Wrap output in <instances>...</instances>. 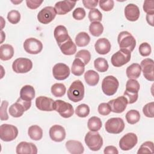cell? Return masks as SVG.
Listing matches in <instances>:
<instances>
[{
  "label": "cell",
  "mask_w": 154,
  "mask_h": 154,
  "mask_svg": "<svg viewBox=\"0 0 154 154\" xmlns=\"http://www.w3.org/2000/svg\"><path fill=\"white\" fill-rule=\"evenodd\" d=\"M84 96V86L79 79L74 81L67 90L69 99L73 102H78L82 100Z\"/></svg>",
  "instance_id": "6da1fadb"
},
{
  "label": "cell",
  "mask_w": 154,
  "mask_h": 154,
  "mask_svg": "<svg viewBox=\"0 0 154 154\" xmlns=\"http://www.w3.org/2000/svg\"><path fill=\"white\" fill-rule=\"evenodd\" d=\"M85 143L92 151H98L103 145V139L97 131H89L85 136Z\"/></svg>",
  "instance_id": "7a4b0ae2"
},
{
  "label": "cell",
  "mask_w": 154,
  "mask_h": 154,
  "mask_svg": "<svg viewBox=\"0 0 154 154\" xmlns=\"http://www.w3.org/2000/svg\"><path fill=\"white\" fill-rule=\"evenodd\" d=\"M117 42L120 49H125L132 52L136 46V40L128 31L120 32L117 37Z\"/></svg>",
  "instance_id": "3957f363"
},
{
  "label": "cell",
  "mask_w": 154,
  "mask_h": 154,
  "mask_svg": "<svg viewBox=\"0 0 154 154\" xmlns=\"http://www.w3.org/2000/svg\"><path fill=\"white\" fill-rule=\"evenodd\" d=\"M31 106V101H26L19 97L14 103L10 106L8 112L13 117H20L23 115L25 111L30 108Z\"/></svg>",
  "instance_id": "277c9868"
},
{
  "label": "cell",
  "mask_w": 154,
  "mask_h": 154,
  "mask_svg": "<svg viewBox=\"0 0 154 154\" xmlns=\"http://www.w3.org/2000/svg\"><path fill=\"white\" fill-rule=\"evenodd\" d=\"M119 82L117 79L112 75L104 78L102 82V90L106 96H112L117 91Z\"/></svg>",
  "instance_id": "5b68a950"
},
{
  "label": "cell",
  "mask_w": 154,
  "mask_h": 154,
  "mask_svg": "<svg viewBox=\"0 0 154 154\" xmlns=\"http://www.w3.org/2000/svg\"><path fill=\"white\" fill-rule=\"evenodd\" d=\"M131 57V52L127 49H120L112 55L111 62L114 67H119L128 63L130 61Z\"/></svg>",
  "instance_id": "8992f818"
},
{
  "label": "cell",
  "mask_w": 154,
  "mask_h": 154,
  "mask_svg": "<svg viewBox=\"0 0 154 154\" xmlns=\"http://www.w3.org/2000/svg\"><path fill=\"white\" fill-rule=\"evenodd\" d=\"M54 110L59 113L63 118H69L73 115L74 109L73 106L62 100H56L53 104Z\"/></svg>",
  "instance_id": "52a82bcc"
},
{
  "label": "cell",
  "mask_w": 154,
  "mask_h": 154,
  "mask_svg": "<svg viewBox=\"0 0 154 154\" xmlns=\"http://www.w3.org/2000/svg\"><path fill=\"white\" fill-rule=\"evenodd\" d=\"M125 123L120 117H112L109 119L105 123V128L107 132L114 134L121 133L125 129Z\"/></svg>",
  "instance_id": "ba28073f"
},
{
  "label": "cell",
  "mask_w": 154,
  "mask_h": 154,
  "mask_svg": "<svg viewBox=\"0 0 154 154\" xmlns=\"http://www.w3.org/2000/svg\"><path fill=\"white\" fill-rule=\"evenodd\" d=\"M18 135L17 128L12 125L2 124L0 126V138L3 141L9 142L14 140Z\"/></svg>",
  "instance_id": "9c48e42d"
},
{
  "label": "cell",
  "mask_w": 154,
  "mask_h": 154,
  "mask_svg": "<svg viewBox=\"0 0 154 154\" xmlns=\"http://www.w3.org/2000/svg\"><path fill=\"white\" fill-rule=\"evenodd\" d=\"M32 63L26 58H18L12 64L13 70L16 73H25L31 70Z\"/></svg>",
  "instance_id": "30bf717a"
},
{
  "label": "cell",
  "mask_w": 154,
  "mask_h": 154,
  "mask_svg": "<svg viewBox=\"0 0 154 154\" xmlns=\"http://www.w3.org/2000/svg\"><path fill=\"white\" fill-rule=\"evenodd\" d=\"M138 142L135 134L129 132L123 135L119 141V147L123 151H128L134 147Z\"/></svg>",
  "instance_id": "8fae6325"
},
{
  "label": "cell",
  "mask_w": 154,
  "mask_h": 154,
  "mask_svg": "<svg viewBox=\"0 0 154 154\" xmlns=\"http://www.w3.org/2000/svg\"><path fill=\"white\" fill-rule=\"evenodd\" d=\"M56 14L57 12L54 7L51 6L45 7L38 12L37 19L41 23L48 24L55 19Z\"/></svg>",
  "instance_id": "7c38bea8"
},
{
  "label": "cell",
  "mask_w": 154,
  "mask_h": 154,
  "mask_svg": "<svg viewBox=\"0 0 154 154\" xmlns=\"http://www.w3.org/2000/svg\"><path fill=\"white\" fill-rule=\"evenodd\" d=\"M25 51L29 54H38L43 49L42 43L33 37L26 38L23 43Z\"/></svg>",
  "instance_id": "4fadbf2b"
},
{
  "label": "cell",
  "mask_w": 154,
  "mask_h": 154,
  "mask_svg": "<svg viewBox=\"0 0 154 154\" xmlns=\"http://www.w3.org/2000/svg\"><path fill=\"white\" fill-rule=\"evenodd\" d=\"M70 70L67 65L59 63L54 65L52 68V74L54 78L58 81L67 79L70 75Z\"/></svg>",
  "instance_id": "5bb4252c"
},
{
  "label": "cell",
  "mask_w": 154,
  "mask_h": 154,
  "mask_svg": "<svg viewBox=\"0 0 154 154\" xmlns=\"http://www.w3.org/2000/svg\"><path fill=\"white\" fill-rule=\"evenodd\" d=\"M140 66L144 77L149 81H154V61L151 58H145L141 62Z\"/></svg>",
  "instance_id": "9a60e30c"
},
{
  "label": "cell",
  "mask_w": 154,
  "mask_h": 154,
  "mask_svg": "<svg viewBox=\"0 0 154 154\" xmlns=\"http://www.w3.org/2000/svg\"><path fill=\"white\" fill-rule=\"evenodd\" d=\"M108 104L111 106L112 112L114 113H122L126 108L128 101L124 96H121L116 99L109 100Z\"/></svg>",
  "instance_id": "2e32d148"
},
{
  "label": "cell",
  "mask_w": 154,
  "mask_h": 154,
  "mask_svg": "<svg viewBox=\"0 0 154 154\" xmlns=\"http://www.w3.org/2000/svg\"><path fill=\"white\" fill-rule=\"evenodd\" d=\"M51 139L55 142L63 141L66 138L65 129L61 125H55L51 127L49 131Z\"/></svg>",
  "instance_id": "e0dca14e"
},
{
  "label": "cell",
  "mask_w": 154,
  "mask_h": 154,
  "mask_svg": "<svg viewBox=\"0 0 154 154\" xmlns=\"http://www.w3.org/2000/svg\"><path fill=\"white\" fill-rule=\"evenodd\" d=\"M54 100L46 96H38L35 99V106L40 111H52Z\"/></svg>",
  "instance_id": "ac0fdd59"
},
{
  "label": "cell",
  "mask_w": 154,
  "mask_h": 154,
  "mask_svg": "<svg viewBox=\"0 0 154 154\" xmlns=\"http://www.w3.org/2000/svg\"><path fill=\"white\" fill-rule=\"evenodd\" d=\"M76 2L72 1H58L55 4V9L57 14L59 15H64L70 12L75 6Z\"/></svg>",
  "instance_id": "d6986e66"
},
{
  "label": "cell",
  "mask_w": 154,
  "mask_h": 154,
  "mask_svg": "<svg viewBox=\"0 0 154 154\" xmlns=\"http://www.w3.org/2000/svg\"><path fill=\"white\" fill-rule=\"evenodd\" d=\"M140 14L138 7L134 4H129L125 8V16L127 20L135 22L137 21Z\"/></svg>",
  "instance_id": "ffe728a7"
},
{
  "label": "cell",
  "mask_w": 154,
  "mask_h": 154,
  "mask_svg": "<svg viewBox=\"0 0 154 154\" xmlns=\"http://www.w3.org/2000/svg\"><path fill=\"white\" fill-rule=\"evenodd\" d=\"M16 153L17 154H37V148L36 146L32 143L22 141L19 143L16 148Z\"/></svg>",
  "instance_id": "44dd1931"
},
{
  "label": "cell",
  "mask_w": 154,
  "mask_h": 154,
  "mask_svg": "<svg viewBox=\"0 0 154 154\" xmlns=\"http://www.w3.org/2000/svg\"><path fill=\"white\" fill-rule=\"evenodd\" d=\"M54 35L58 45L65 42L70 37L66 28L63 25L57 26L54 29Z\"/></svg>",
  "instance_id": "7402d4cb"
},
{
  "label": "cell",
  "mask_w": 154,
  "mask_h": 154,
  "mask_svg": "<svg viewBox=\"0 0 154 154\" xmlns=\"http://www.w3.org/2000/svg\"><path fill=\"white\" fill-rule=\"evenodd\" d=\"M96 52L100 55H105L109 52L111 45L109 41L106 38H99L94 45Z\"/></svg>",
  "instance_id": "603a6c76"
},
{
  "label": "cell",
  "mask_w": 154,
  "mask_h": 154,
  "mask_svg": "<svg viewBox=\"0 0 154 154\" xmlns=\"http://www.w3.org/2000/svg\"><path fill=\"white\" fill-rule=\"evenodd\" d=\"M67 150L72 154H81L84 151L82 144L76 140H69L66 143Z\"/></svg>",
  "instance_id": "cb8c5ba5"
},
{
  "label": "cell",
  "mask_w": 154,
  "mask_h": 154,
  "mask_svg": "<svg viewBox=\"0 0 154 154\" xmlns=\"http://www.w3.org/2000/svg\"><path fill=\"white\" fill-rule=\"evenodd\" d=\"M61 52L66 55H72L76 53V46L70 37L67 41L58 45Z\"/></svg>",
  "instance_id": "d4e9b609"
},
{
  "label": "cell",
  "mask_w": 154,
  "mask_h": 154,
  "mask_svg": "<svg viewBox=\"0 0 154 154\" xmlns=\"http://www.w3.org/2000/svg\"><path fill=\"white\" fill-rule=\"evenodd\" d=\"M35 90L30 85H26L22 87L20 91V97L26 101H31L35 97Z\"/></svg>",
  "instance_id": "484cf974"
},
{
  "label": "cell",
  "mask_w": 154,
  "mask_h": 154,
  "mask_svg": "<svg viewBox=\"0 0 154 154\" xmlns=\"http://www.w3.org/2000/svg\"><path fill=\"white\" fill-rule=\"evenodd\" d=\"M14 55L13 47L8 44H4L0 46V59L2 61L10 60Z\"/></svg>",
  "instance_id": "4316f807"
},
{
  "label": "cell",
  "mask_w": 154,
  "mask_h": 154,
  "mask_svg": "<svg viewBox=\"0 0 154 154\" xmlns=\"http://www.w3.org/2000/svg\"><path fill=\"white\" fill-rule=\"evenodd\" d=\"M141 73V68L139 64L133 63L129 66L126 70V76L129 79H136L138 78Z\"/></svg>",
  "instance_id": "83f0119b"
},
{
  "label": "cell",
  "mask_w": 154,
  "mask_h": 154,
  "mask_svg": "<svg viewBox=\"0 0 154 154\" xmlns=\"http://www.w3.org/2000/svg\"><path fill=\"white\" fill-rule=\"evenodd\" d=\"M84 79L90 86L96 85L99 81V75L93 70H88L84 74Z\"/></svg>",
  "instance_id": "f1b7e54d"
},
{
  "label": "cell",
  "mask_w": 154,
  "mask_h": 154,
  "mask_svg": "<svg viewBox=\"0 0 154 154\" xmlns=\"http://www.w3.org/2000/svg\"><path fill=\"white\" fill-rule=\"evenodd\" d=\"M85 70V64L79 58H75V59L73 60L72 65L71 68V72L72 74H73L75 76H81Z\"/></svg>",
  "instance_id": "f546056e"
},
{
  "label": "cell",
  "mask_w": 154,
  "mask_h": 154,
  "mask_svg": "<svg viewBox=\"0 0 154 154\" xmlns=\"http://www.w3.org/2000/svg\"><path fill=\"white\" fill-rule=\"evenodd\" d=\"M28 134L31 140L38 141L43 137V130L38 125H32L28 128Z\"/></svg>",
  "instance_id": "4dcf8cb0"
},
{
  "label": "cell",
  "mask_w": 154,
  "mask_h": 154,
  "mask_svg": "<svg viewBox=\"0 0 154 154\" xmlns=\"http://www.w3.org/2000/svg\"><path fill=\"white\" fill-rule=\"evenodd\" d=\"M90 42V37L85 32H80L75 37V43L79 47H84Z\"/></svg>",
  "instance_id": "1f68e13d"
},
{
  "label": "cell",
  "mask_w": 154,
  "mask_h": 154,
  "mask_svg": "<svg viewBox=\"0 0 154 154\" xmlns=\"http://www.w3.org/2000/svg\"><path fill=\"white\" fill-rule=\"evenodd\" d=\"M102 123L99 117L93 116L90 117L87 122V127L91 131H98L102 128Z\"/></svg>",
  "instance_id": "d6a6232c"
},
{
  "label": "cell",
  "mask_w": 154,
  "mask_h": 154,
  "mask_svg": "<svg viewBox=\"0 0 154 154\" xmlns=\"http://www.w3.org/2000/svg\"><path fill=\"white\" fill-rule=\"evenodd\" d=\"M140 88V85L136 79H129L126 82L125 91L132 94H138Z\"/></svg>",
  "instance_id": "836d02e7"
},
{
  "label": "cell",
  "mask_w": 154,
  "mask_h": 154,
  "mask_svg": "<svg viewBox=\"0 0 154 154\" xmlns=\"http://www.w3.org/2000/svg\"><path fill=\"white\" fill-rule=\"evenodd\" d=\"M51 93L55 97H62L64 96L66 91L65 85L62 83H55L51 87Z\"/></svg>",
  "instance_id": "e575fe53"
},
{
  "label": "cell",
  "mask_w": 154,
  "mask_h": 154,
  "mask_svg": "<svg viewBox=\"0 0 154 154\" xmlns=\"http://www.w3.org/2000/svg\"><path fill=\"white\" fill-rule=\"evenodd\" d=\"M94 66L97 71L99 72H105L108 69V63L106 59L101 57L97 58L94 61Z\"/></svg>",
  "instance_id": "d590c367"
},
{
  "label": "cell",
  "mask_w": 154,
  "mask_h": 154,
  "mask_svg": "<svg viewBox=\"0 0 154 154\" xmlns=\"http://www.w3.org/2000/svg\"><path fill=\"white\" fill-rule=\"evenodd\" d=\"M126 119L128 123L134 125L139 122L140 119V112L135 109H131L126 114Z\"/></svg>",
  "instance_id": "8d00e7d4"
},
{
  "label": "cell",
  "mask_w": 154,
  "mask_h": 154,
  "mask_svg": "<svg viewBox=\"0 0 154 154\" xmlns=\"http://www.w3.org/2000/svg\"><path fill=\"white\" fill-rule=\"evenodd\" d=\"M89 31L92 35L99 37L103 31V26L100 22H92L89 26Z\"/></svg>",
  "instance_id": "74e56055"
},
{
  "label": "cell",
  "mask_w": 154,
  "mask_h": 154,
  "mask_svg": "<svg viewBox=\"0 0 154 154\" xmlns=\"http://www.w3.org/2000/svg\"><path fill=\"white\" fill-rule=\"evenodd\" d=\"M90 113V108L88 105L82 103L77 106L75 109V114L79 117L84 118L88 116Z\"/></svg>",
  "instance_id": "f35d334b"
},
{
  "label": "cell",
  "mask_w": 154,
  "mask_h": 154,
  "mask_svg": "<svg viewBox=\"0 0 154 154\" xmlns=\"http://www.w3.org/2000/svg\"><path fill=\"white\" fill-rule=\"evenodd\" d=\"M153 143L152 141H146L140 147L137 153H153Z\"/></svg>",
  "instance_id": "ab89813d"
},
{
  "label": "cell",
  "mask_w": 154,
  "mask_h": 154,
  "mask_svg": "<svg viewBox=\"0 0 154 154\" xmlns=\"http://www.w3.org/2000/svg\"><path fill=\"white\" fill-rule=\"evenodd\" d=\"M75 58H79L84 63L85 65H87L90 61L91 54L90 52L86 49H82L79 51L75 55Z\"/></svg>",
  "instance_id": "60d3db41"
},
{
  "label": "cell",
  "mask_w": 154,
  "mask_h": 154,
  "mask_svg": "<svg viewBox=\"0 0 154 154\" xmlns=\"http://www.w3.org/2000/svg\"><path fill=\"white\" fill-rule=\"evenodd\" d=\"M88 17L91 23L96 22H100L102 19V14L98 9L93 8L90 10Z\"/></svg>",
  "instance_id": "b9f144b4"
},
{
  "label": "cell",
  "mask_w": 154,
  "mask_h": 154,
  "mask_svg": "<svg viewBox=\"0 0 154 154\" xmlns=\"http://www.w3.org/2000/svg\"><path fill=\"white\" fill-rule=\"evenodd\" d=\"M7 19L12 24H17L20 20V14L17 10H11L8 13Z\"/></svg>",
  "instance_id": "7bdbcfd3"
},
{
  "label": "cell",
  "mask_w": 154,
  "mask_h": 154,
  "mask_svg": "<svg viewBox=\"0 0 154 154\" xmlns=\"http://www.w3.org/2000/svg\"><path fill=\"white\" fill-rule=\"evenodd\" d=\"M143 113L147 117L153 118L154 117V102H151L146 104L143 108Z\"/></svg>",
  "instance_id": "ee69618b"
},
{
  "label": "cell",
  "mask_w": 154,
  "mask_h": 154,
  "mask_svg": "<svg viewBox=\"0 0 154 154\" xmlns=\"http://www.w3.org/2000/svg\"><path fill=\"white\" fill-rule=\"evenodd\" d=\"M140 54L143 56V57H147L149 56L152 52V49L150 45L147 43V42H144L142 43L138 49Z\"/></svg>",
  "instance_id": "f6af8a7d"
},
{
  "label": "cell",
  "mask_w": 154,
  "mask_h": 154,
  "mask_svg": "<svg viewBox=\"0 0 154 154\" xmlns=\"http://www.w3.org/2000/svg\"><path fill=\"white\" fill-rule=\"evenodd\" d=\"M99 5L100 8L105 11H111L114 5V2L113 0H106V1H99Z\"/></svg>",
  "instance_id": "bcb514c9"
},
{
  "label": "cell",
  "mask_w": 154,
  "mask_h": 154,
  "mask_svg": "<svg viewBox=\"0 0 154 154\" xmlns=\"http://www.w3.org/2000/svg\"><path fill=\"white\" fill-rule=\"evenodd\" d=\"M97 111L102 116H107L111 112V108L108 103H101L99 105Z\"/></svg>",
  "instance_id": "7dc6e473"
},
{
  "label": "cell",
  "mask_w": 154,
  "mask_h": 154,
  "mask_svg": "<svg viewBox=\"0 0 154 154\" xmlns=\"http://www.w3.org/2000/svg\"><path fill=\"white\" fill-rule=\"evenodd\" d=\"M85 14L86 13L85 10L81 7L76 8L75 10H73L72 13L73 17L77 20H82L85 17Z\"/></svg>",
  "instance_id": "c3c4849f"
},
{
  "label": "cell",
  "mask_w": 154,
  "mask_h": 154,
  "mask_svg": "<svg viewBox=\"0 0 154 154\" xmlns=\"http://www.w3.org/2000/svg\"><path fill=\"white\" fill-rule=\"evenodd\" d=\"M143 8L147 14H154V1L153 0L145 1Z\"/></svg>",
  "instance_id": "681fc988"
},
{
  "label": "cell",
  "mask_w": 154,
  "mask_h": 154,
  "mask_svg": "<svg viewBox=\"0 0 154 154\" xmlns=\"http://www.w3.org/2000/svg\"><path fill=\"white\" fill-rule=\"evenodd\" d=\"M8 105V102L7 100H3L1 106V120L2 121L7 120L8 119V116L7 112V109Z\"/></svg>",
  "instance_id": "f907efd6"
},
{
  "label": "cell",
  "mask_w": 154,
  "mask_h": 154,
  "mask_svg": "<svg viewBox=\"0 0 154 154\" xmlns=\"http://www.w3.org/2000/svg\"><path fill=\"white\" fill-rule=\"evenodd\" d=\"M124 96L126 98L128 103L132 104V103H135L137 100L138 97V94H132V93H128V92L125 91Z\"/></svg>",
  "instance_id": "816d5d0a"
},
{
  "label": "cell",
  "mask_w": 154,
  "mask_h": 154,
  "mask_svg": "<svg viewBox=\"0 0 154 154\" xmlns=\"http://www.w3.org/2000/svg\"><path fill=\"white\" fill-rule=\"evenodd\" d=\"M43 1H38V0H26V6L32 10H34L40 7L42 4Z\"/></svg>",
  "instance_id": "f5cc1de1"
},
{
  "label": "cell",
  "mask_w": 154,
  "mask_h": 154,
  "mask_svg": "<svg viewBox=\"0 0 154 154\" xmlns=\"http://www.w3.org/2000/svg\"><path fill=\"white\" fill-rule=\"evenodd\" d=\"M99 3L97 0H83L82 4L87 9H93Z\"/></svg>",
  "instance_id": "db71d44e"
},
{
  "label": "cell",
  "mask_w": 154,
  "mask_h": 154,
  "mask_svg": "<svg viewBox=\"0 0 154 154\" xmlns=\"http://www.w3.org/2000/svg\"><path fill=\"white\" fill-rule=\"evenodd\" d=\"M105 154H108V153H112V154H118L119 151L117 149L113 146H108L105 147L103 151Z\"/></svg>",
  "instance_id": "11a10c76"
},
{
  "label": "cell",
  "mask_w": 154,
  "mask_h": 154,
  "mask_svg": "<svg viewBox=\"0 0 154 154\" xmlns=\"http://www.w3.org/2000/svg\"><path fill=\"white\" fill-rule=\"evenodd\" d=\"M153 17H154V14H146V20L147 23L152 26H153Z\"/></svg>",
  "instance_id": "9f6ffc18"
},
{
  "label": "cell",
  "mask_w": 154,
  "mask_h": 154,
  "mask_svg": "<svg viewBox=\"0 0 154 154\" xmlns=\"http://www.w3.org/2000/svg\"><path fill=\"white\" fill-rule=\"evenodd\" d=\"M11 2H13V3H14V4H19V3H20V2H22V1H11Z\"/></svg>",
  "instance_id": "6f0895ef"
}]
</instances>
